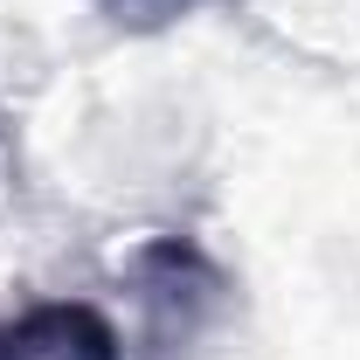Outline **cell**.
<instances>
[{
  "mask_svg": "<svg viewBox=\"0 0 360 360\" xmlns=\"http://www.w3.org/2000/svg\"><path fill=\"white\" fill-rule=\"evenodd\" d=\"M0 360H125V340L97 305L49 298L0 319Z\"/></svg>",
  "mask_w": 360,
  "mask_h": 360,
  "instance_id": "2",
  "label": "cell"
},
{
  "mask_svg": "<svg viewBox=\"0 0 360 360\" xmlns=\"http://www.w3.org/2000/svg\"><path fill=\"white\" fill-rule=\"evenodd\" d=\"M97 7H104L118 28H139V35H146V28H174V21H187L201 0H97Z\"/></svg>",
  "mask_w": 360,
  "mask_h": 360,
  "instance_id": "3",
  "label": "cell"
},
{
  "mask_svg": "<svg viewBox=\"0 0 360 360\" xmlns=\"http://www.w3.org/2000/svg\"><path fill=\"white\" fill-rule=\"evenodd\" d=\"M132 284L146 340L153 347H194L215 319L229 312V270L194 243V236H153L132 250Z\"/></svg>",
  "mask_w": 360,
  "mask_h": 360,
  "instance_id": "1",
  "label": "cell"
}]
</instances>
